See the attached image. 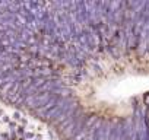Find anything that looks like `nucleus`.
Masks as SVG:
<instances>
[{"instance_id": "obj_1", "label": "nucleus", "mask_w": 149, "mask_h": 140, "mask_svg": "<svg viewBox=\"0 0 149 140\" xmlns=\"http://www.w3.org/2000/svg\"><path fill=\"white\" fill-rule=\"evenodd\" d=\"M57 101H58V98H57V96H51L45 105H42V107L37 108V114H42V115H44V114H45L48 110H51V108L56 105V102H57Z\"/></svg>"}]
</instances>
